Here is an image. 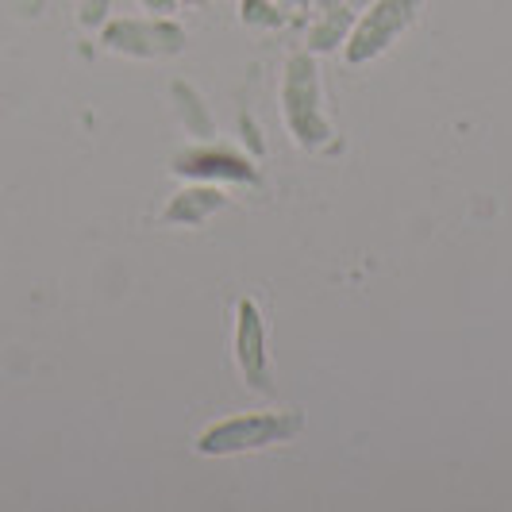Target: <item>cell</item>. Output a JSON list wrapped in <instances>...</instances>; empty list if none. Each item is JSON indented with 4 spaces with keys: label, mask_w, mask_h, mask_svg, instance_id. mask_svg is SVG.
Returning <instances> with one entry per match:
<instances>
[{
    "label": "cell",
    "mask_w": 512,
    "mask_h": 512,
    "mask_svg": "<svg viewBox=\"0 0 512 512\" xmlns=\"http://www.w3.org/2000/svg\"><path fill=\"white\" fill-rule=\"evenodd\" d=\"M320 66L312 54H293L285 62V81H282V112H285V128L289 135L308 147V151H320L332 143V120L324 116L320 108Z\"/></svg>",
    "instance_id": "6da1fadb"
},
{
    "label": "cell",
    "mask_w": 512,
    "mask_h": 512,
    "mask_svg": "<svg viewBox=\"0 0 512 512\" xmlns=\"http://www.w3.org/2000/svg\"><path fill=\"white\" fill-rule=\"evenodd\" d=\"M301 428H305L301 412H243V416L212 424L205 436L197 439V451L201 455H243V451L285 443Z\"/></svg>",
    "instance_id": "7a4b0ae2"
},
{
    "label": "cell",
    "mask_w": 512,
    "mask_h": 512,
    "mask_svg": "<svg viewBox=\"0 0 512 512\" xmlns=\"http://www.w3.org/2000/svg\"><path fill=\"white\" fill-rule=\"evenodd\" d=\"M420 4L424 0H374L362 20H355L347 43H343V58L351 66H362V62H374L378 54H385L420 16Z\"/></svg>",
    "instance_id": "3957f363"
},
{
    "label": "cell",
    "mask_w": 512,
    "mask_h": 512,
    "mask_svg": "<svg viewBox=\"0 0 512 512\" xmlns=\"http://www.w3.org/2000/svg\"><path fill=\"white\" fill-rule=\"evenodd\" d=\"M101 43L128 58H170L185 51V27L170 16L154 20H112L101 27Z\"/></svg>",
    "instance_id": "277c9868"
},
{
    "label": "cell",
    "mask_w": 512,
    "mask_h": 512,
    "mask_svg": "<svg viewBox=\"0 0 512 512\" xmlns=\"http://www.w3.org/2000/svg\"><path fill=\"white\" fill-rule=\"evenodd\" d=\"M235 362L243 370L247 385L255 393L270 389V362H266V324L262 312L255 308V301H239L235 308Z\"/></svg>",
    "instance_id": "5b68a950"
},
{
    "label": "cell",
    "mask_w": 512,
    "mask_h": 512,
    "mask_svg": "<svg viewBox=\"0 0 512 512\" xmlns=\"http://www.w3.org/2000/svg\"><path fill=\"white\" fill-rule=\"evenodd\" d=\"M174 174L193 181H258V170L251 158L224 147H197L174 158Z\"/></svg>",
    "instance_id": "8992f818"
},
{
    "label": "cell",
    "mask_w": 512,
    "mask_h": 512,
    "mask_svg": "<svg viewBox=\"0 0 512 512\" xmlns=\"http://www.w3.org/2000/svg\"><path fill=\"white\" fill-rule=\"evenodd\" d=\"M220 208H228L224 189H216V185H208V181H197V185L181 189L178 197L166 205L162 220H166V224H181V228H197V224H205L208 216L220 212Z\"/></svg>",
    "instance_id": "52a82bcc"
},
{
    "label": "cell",
    "mask_w": 512,
    "mask_h": 512,
    "mask_svg": "<svg viewBox=\"0 0 512 512\" xmlns=\"http://www.w3.org/2000/svg\"><path fill=\"white\" fill-rule=\"evenodd\" d=\"M351 27H355V12H351V4H347V0H328V4H324V12H320V20H316V27L308 31V51L332 54L335 47H343V43H347Z\"/></svg>",
    "instance_id": "ba28073f"
},
{
    "label": "cell",
    "mask_w": 512,
    "mask_h": 512,
    "mask_svg": "<svg viewBox=\"0 0 512 512\" xmlns=\"http://www.w3.org/2000/svg\"><path fill=\"white\" fill-rule=\"evenodd\" d=\"M170 93H174V108H178L185 131L197 135V139H205V143H216V124H212V116H208L201 93H197L193 85H185V81H174Z\"/></svg>",
    "instance_id": "9c48e42d"
},
{
    "label": "cell",
    "mask_w": 512,
    "mask_h": 512,
    "mask_svg": "<svg viewBox=\"0 0 512 512\" xmlns=\"http://www.w3.org/2000/svg\"><path fill=\"white\" fill-rule=\"evenodd\" d=\"M243 24L255 27H282L289 24V12L274 0H243Z\"/></svg>",
    "instance_id": "30bf717a"
},
{
    "label": "cell",
    "mask_w": 512,
    "mask_h": 512,
    "mask_svg": "<svg viewBox=\"0 0 512 512\" xmlns=\"http://www.w3.org/2000/svg\"><path fill=\"white\" fill-rule=\"evenodd\" d=\"M112 12V0H77V20L81 27H104Z\"/></svg>",
    "instance_id": "8fae6325"
},
{
    "label": "cell",
    "mask_w": 512,
    "mask_h": 512,
    "mask_svg": "<svg viewBox=\"0 0 512 512\" xmlns=\"http://www.w3.org/2000/svg\"><path fill=\"white\" fill-rule=\"evenodd\" d=\"M139 4H143V8L151 12V16H174L181 0H139Z\"/></svg>",
    "instance_id": "7c38bea8"
},
{
    "label": "cell",
    "mask_w": 512,
    "mask_h": 512,
    "mask_svg": "<svg viewBox=\"0 0 512 512\" xmlns=\"http://www.w3.org/2000/svg\"><path fill=\"white\" fill-rule=\"evenodd\" d=\"M274 4H282L289 16H293V12H305L308 8V0H274Z\"/></svg>",
    "instance_id": "4fadbf2b"
},
{
    "label": "cell",
    "mask_w": 512,
    "mask_h": 512,
    "mask_svg": "<svg viewBox=\"0 0 512 512\" xmlns=\"http://www.w3.org/2000/svg\"><path fill=\"white\" fill-rule=\"evenodd\" d=\"M181 4H201V0H181Z\"/></svg>",
    "instance_id": "5bb4252c"
}]
</instances>
